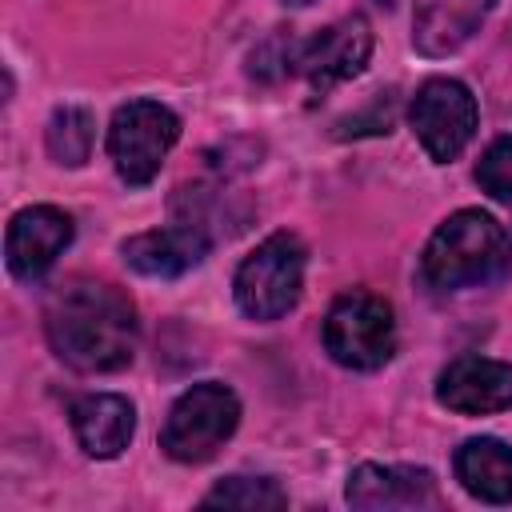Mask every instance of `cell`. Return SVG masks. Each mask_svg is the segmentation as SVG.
I'll use <instances>...</instances> for the list:
<instances>
[{"instance_id":"obj_15","label":"cell","mask_w":512,"mask_h":512,"mask_svg":"<svg viewBox=\"0 0 512 512\" xmlns=\"http://www.w3.org/2000/svg\"><path fill=\"white\" fill-rule=\"evenodd\" d=\"M456 480L484 504L512 500V448L496 436H472L456 448Z\"/></svg>"},{"instance_id":"obj_3","label":"cell","mask_w":512,"mask_h":512,"mask_svg":"<svg viewBox=\"0 0 512 512\" xmlns=\"http://www.w3.org/2000/svg\"><path fill=\"white\" fill-rule=\"evenodd\" d=\"M324 348L340 368H352V372L384 368L396 352L392 304L364 288L336 296L324 316Z\"/></svg>"},{"instance_id":"obj_12","label":"cell","mask_w":512,"mask_h":512,"mask_svg":"<svg viewBox=\"0 0 512 512\" xmlns=\"http://www.w3.org/2000/svg\"><path fill=\"white\" fill-rule=\"evenodd\" d=\"M208 248H212L208 232L200 224H192V220L188 224L152 228V232H140V236L120 244L128 268H136L140 276H160V280L192 272L208 256Z\"/></svg>"},{"instance_id":"obj_7","label":"cell","mask_w":512,"mask_h":512,"mask_svg":"<svg viewBox=\"0 0 512 512\" xmlns=\"http://www.w3.org/2000/svg\"><path fill=\"white\" fill-rule=\"evenodd\" d=\"M408 124H412L420 148L436 164H448L476 136V96L468 92V84H460L452 76H432L416 88V96L408 104Z\"/></svg>"},{"instance_id":"obj_8","label":"cell","mask_w":512,"mask_h":512,"mask_svg":"<svg viewBox=\"0 0 512 512\" xmlns=\"http://www.w3.org/2000/svg\"><path fill=\"white\" fill-rule=\"evenodd\" d=\"M368 56H372V28H368V20L364 16H344V20L328 24L324 32H316L312 40L296 44V72L312 84L316 96H324L336 84L360 76Z\"/></svg>"},{"instance_id":"obj_17","label":"cell","mask_w":512,"mask_h":512,"mask_svg":"<svg viewBox=\"0 0 512 512\" xmlns=\"http://www.w3.org/2000/svg\"><path fill=\"white\" fill-rule=\"evenodd\" d=\"M208 508H284L288 504V492L268 480V476H228L220 480L208 496H204Z\"/></svg>"},{"instance_id":"obj_9","label":"cell","mask_w":512,"mask_h":512,"mask_svg":"<svg viewBox=\"0 0 512 512\" xmlns=\"http://www.w3.org/2000/svg\"><path fill=\"white\" fill-rule=\"evenodd\" d=\"M72 232H76L72 216L56 204L20 208L8 220V232H4V256H8L12 276L24 280V284L40 280L60 260V252L72 244Z\"/></svg>"},{"instance_id":"obj_18","label":"cell","mask_w":512,"mask_h":512,"mask_svg":"<svg viewBox=\"0 0 512 512\" xmlns=\"http://www.w3.org/2000/svg\"><path fill=\"white\" fill-rule=\"evenodd\" d=\"M476 184L492 196L512 204V136H500L484 148L480 164H476Z\"/></svg>"},{"instance_id":"obj_1","label":"cell","mask_w":512,"mask_h":512,"mask_svg":"<svg viewBox=\"0 0 512 512\" xmlns=\"http://www.w3.org/2000/svg\"><path fill=\"white\" fill-rule=\"evenodd\" d=\"M44 336L76 372H116L136 356V308L108 280H68L44 304Z\"/></svg>"},{"instance_id":"obj_6","label":"cell","mask_w":512,"mask_h":512,"mask_svg":"<svg viewBox=\"0 0 512 512\" xmlns=\"http://www.w3.org/2000/svg\"><path fill=\"white\" fill-rule=\"evenodd\" d=\"M180 140V116L160 100H128L112 112L108 124V156L124 184H148L172 144Z\"/></svg>"},{"instance_id":"obj_16","label":"cell","mask_w":512,"mask_h":512,"mask_svg":"<svg viewBox=\"0 0 512 512\" xmlns=\"http://www.w3.org/2000/svg\"><path fill=\"white\" fill-rule=\"evenodd\" d=\"M92 140H96V120H92L88 108L64 104V108L52 112V120H48V152H52L56 164L80 168L92 156Z\"/></svg>"},{"instance_id":"obj_11","label":"cell","mask_w":512,"mask_h":512,"mask_svg":"<svg viewBox=\"0 0 512 512\" xmlns=\"http://www.w3.org/2000/svg\"><path fill=\"white\" fill-rule=\"evenodd\" d=\"M436 400L460 416H488L512 408V364L488 356H456L436 376Z\"/></svg>"},{"instance_id":"obj_4","label":"cell","mask_w":512,"mask_h":512,"mask_svg":"<svg viewBox=\"0 0 512 512\" xmlns=\"http://www.w3.org/2000/svg\"><path fill=\"white\" fill-rule=\"evenodd\" d=\"M304 288V244L292 232H272L260 240L232 276V296L252 320H280L296 308Z\"/></svg>"},{"instance_id":"obj_2","label":"cell","mask_w":512,"mask_h":512,"mask_svg":"<svg viewBox=\"0 0 512 512\" xmlns=\"http://www.w3.org/2000/svg\"><path fill=\"white\" fill-rule=\"evenodd\" d=\"M512 268V244L496 216L480 208L452 212L428 240L420 272L436 292L484 288L504 280Z\"/></svg>"},{"instance_id":"obj_19","label":"cell","mask_w":512,"mask_h":512,"mask_svg":"<svg viewBox=\"0 0 512 512\" xmlns=\"http://www.w3.org/2000/svg\"><path fill=\"white\" fill-rule=\"evenodd\" d=\"M284 4H292V8H304V4H312V0H284Z\"/></svg>"},{"instance_id":"obj_13","label":"cell","mask_w":512,"mask_h":512,"mask_svg":"<svg viewBox=\"0 0 512 512\" xmlns=\"http://www.w3.org/2000/svg\"><path fill=\"white\" fill-rule=\"evenodd\" d=\"M68 420H72V432L80 440V448L96 460H112L128 448L132 440V428H136V412L124 396L116 392H88V396H76L72 408H68Z\"/></svg>"},{"instance_id":"obj_5","label":"cell","mask_w":512,"mask_h":512,"mask_svg":"<svg viewBox=\"0 0 512 512\" xmlns=\"http://www.w3.org/2000/svg\"><path fill=\"white\" fill-rule=\"evenodd\" d=\"M236 424H240L236 392L220 380H200L168 408V420L160 428V448L180 464H204L224 448Z\"/></svg>"},{"instance_id":"obj_14","label":"cell","mask_w":512,"mask_h":512,"mask_svg":"<svg viewBox=\"0 0 512 512\" xmlns=\"http://www.w3.org/2000/svg\"><path fill=\"white\" fill-rule=\"evenodd\" d=\"M496 0H412V44L424 56H448L484 24Z\"/></svg>"},{"instance_id":"obj_10","label":"cell","mask_w":512,"mask_h":512,"mask_svg":"<svg viewBox=\"0 0 512 512\" xmlns=\"http://www.w3.org/2000/svg\"><path fill=\"white\" fill-rule=\"evenodd\" d=\"M344 496L360 512H412L440 508L436 476L416 464H356L348 472Z\"/></svg>"}]
</instances>
